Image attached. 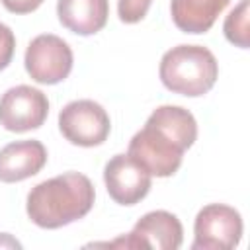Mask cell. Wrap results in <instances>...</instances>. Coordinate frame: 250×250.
<instances>
[{
    "mask_svg": "<svg viewBox=\"0 0 250 250\" xmlns=\"http://www.w3.org/2000/svg\"><path fill=\"white\" fill-rule=\"evenodd\" d=\"M59 129L70 145L90 148L105 143L111 131V121L104 105L98 102L74 100L61 109Z\"/></svg>",
    "mask_w": 250,
    "mask_h": 250,
    "instance_id": "4",
    "label": "cell"
},
{
    "mask_svg": "<svg viewBox=\"0 0 250 250\" xmlns=\"http://www.w3.org/2000/svg\"><path fill=\"white\" fill-rule=\"evenodd\" d=\"M49 115L47 96L27 84L6 90L0 98V125L12 133L39 129Z\"/></svg>",
    "mask_w": 250,
    "mask_h": 250,
    "instance_id": "8",
    "label": "cell"
},
{
    "mask_svg": "<svg viewBox=\"0 0 250 250\" xmlns=\"http://www.w3.org/2000/svg\"><path fill=\"white\" fill-rule=\"evenodd\" d=\"M158 74L170 92L197 98L215 86L219 62L203 45H178L162 55Z\"/></svg>",
    "mask_w": 250,
    "mask_h": 250,
    "instance_id": "3",
    "label": "cell"
},
{
    "mask_svg": "<svg viewBox=\"0 0 250 250\" xmlns=\"http://www.w3.org/2000/svg\"><path fill=\"white\" fill-rule=\"evenodd\" d=\"M242 238L240 213L225 203H209L199 209L193 223L191 250H232Z\"/></svg>",
    "mask_w": 250,
    "mask_h": 250,
    "instance_id": "5",
    "label": "cell"
},
{
    "mask_svg": "<svg viewBox=\"0 0 250 250\" xmlns=\"http://www.w3.org/2000/svg\"><path fill=\"white\" fill-rule=\"evenodd\" d=\"M230 0H172L170 14L174 25L184 33H205Z\"/></svg>",
    "mask_w": 250,
    "mask_h": 250,
    "instance_id": "12",
    "label": "cell"
},
{
    "mask_svg": "<svg viewBox=\"0 0 250 250\" xmlns=\"http://www.w3.org/2000/svg\"><path fill=\"white\" fill-rule=\"evenodd\" d=\"M184 240V227L180 219L164 209L143 215L127 236L115 238L107 246L113 248H154L178 250Z\"/></svg>",
    "mask_w": 250,
    "mask_h": 250,
    "instance_id": "7",
    "label": "cell"
},
{
    "mask_svg": "<svg viewBox=\"0 0 250 250\" xmlns=\"http://www.w3.org/2000/svg\"><path fill=\"white\" fill-rule=\"evenodd\" d=\"M197 139V121L182 105L156 107L145 127L129 141L127 154L133 156L150 176H174L184 160V152Z\"/></svg>",
    "mask_w": 250,
    "mask_h": 250,
    "instance_id": "1",
    "label": "cell"
},
{
    "mask_svg": "<svg viewBox=\"0 0 250 250\" xmlns=\"http://www.w3.org/2000/svg\"><path fill=\"white\" fill-rule=\"evenodd\" d=\"M150 4L152 0H117V16L123 23H137L146 16Z\"/></svg>",
    "mask_w": 250,
    "mask_h": 250,
    "instance_id": "14",
    "label": "cell"
},
{
    "mask_svg": "<svg viewBox=\"0 0 250 250\" xmlns=\"http://www.w3.org/2000/svg\"><path fill=\"white\" fill-rule=\"evenodd\" d=\"M57 16L62 27L76 35H94L107 23V0H57Z\"/></svg>",
    "mask_w": 250,
    "mask_h": 250,
    "instance_id": "11",
    "label": "cell"
},
{
    "mask_svg": "<svg viewBox=\"0 0 250 250\" xmlns=\"http://www.w3.org/2000/svg\"><path fill=\"white\" fill-rule=\"evenodd\" d=\"M14 51H16V37H14V31L0 21V70H4L10 62H12V57H14Z\"/></svg>",
    "mask_w": 250,
    "mask_h": 250,
    "instance_id": "15",
    "label": "cell"
},
{
    "mask_svg": "<svg viewBox=\"0 0 250 250\" xmlns=\"http://www.w3.org/2000/svg\"><path fill=\"white\" fill-rule=\"evenodd\" d=\"M0 2L12 14H31L43 4V0H0Z\"/></svg>",
    "mask_w": 250,
    "mask_h": 250,
    "instance_id": "16",
    "label": "cell"
},
{
    "mask_svg": "<svg viewBox=\"0 0 250 250\" xmlns=\"http://www.w3.org/2000/svg\"><path fill=\"white\" fill-rule=\"evenodd\" d=\"M96 189L88 176L64 172L49 178L27 193L25 211L33 225L41 229H61L90 213Z\"/></svg>",
    "mask_w": 250,
    "mask_h": 250,
    "instance_id": "2",
    "label": "cell"
},
{
    "mask_svg": "<svg viewBox=\"0 0 250 250\" xmlns=\"http://www.w3.org/2000/svg\"><path fill=\"white\" fill-rule=\"evenodd\" d=\"M250 0H240L227 16L223 31L229 43L240 49H248L250 45V31H248V18H250Z\"/></svg>",
    "mask_w": 250,
    "mask_h": 250,
    "instance_id": "13",
    "label": "cell"
},
{
    "mask_svg": "<svg viewBox=\"0 0 250 250\" xmlns=\"http://www.w3.org/2000/svg\"><path fill=\"white\" fill-rule=\"evenodd\" d=\"M104 182L109 197L119 205H137L152 186V176L129 154H115L104 166Z\"/></svg>",
    "mask_w": 250,
    "mask_h": 250,
    "instance_id": "9",
    "label": "cell"
},
{
    "mask_svg": "<svg viewBox=\"0 0 250 250\" xmlns=\"http://www.w3.org/2000/svg\"><path fill=\"white\" fill-rule=\"evenodd\" d=\"M74 55L64 39L53 33H41L33 37L25 49L23 64L31 80L37 84H59L72 70Z\"/></svg>",
    "mask_w": 250,
    "mask_h": 250,
    "instance_id": "6",
    "label": "cell"
},
{
    "mask_svg": "<svg viewBox=\"0 0 250 250\" xmlns=\"http://www.w3.org/2000/svg\"><path fill=\"white\" fill-rule=\"evenodd\" d=\"M47 164V148L37 139L14 141L0 148V182H23L43 170Z\"/></svg>",
    "mask_w": 250,
    "mask_h": 250,
    "instance_id": "10",
    "label": "cell"
}]
</instances>
